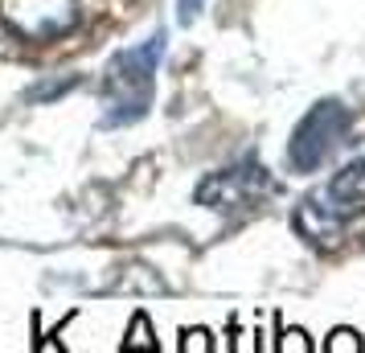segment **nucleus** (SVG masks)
Wrapping results in <instances>:
<instances>
[{"label":"nucleus","instance_id":"obj_2","mask_svg":"<svg viewBox=\"0 0 365 353\" xmlns=\"http://www.w3.org/2000/svg\"><path fill=\"white\" fill-rule=\"evenodd\" d=\"M365 210V156L349 160L341 173H332L324 189L308 193L296 205V230L312 238L316 247H341L349 222Z\"/></svg>","mask_w":365,"mask_h":353},{"label":"nucleus","instance_id":"obj_3","mask_svg":"<svg viewBox=\"0 0 365 353\" xmlns=\"http://www.w3.org/2000/svg\"><path fill=\"white\" fill-rule=\"evenodd\" d=\"M353 116L341 99H320L308 116L296 123L292 144H287V160L296 173H316V168L329 160L332 152L349 140Z\"/></svg>","mask_w":365,"mask_h":353},{"label":"nucleus","instance_id":"obj_4","mask_svg":"<svg viewBox=\"0 0 365 353\" xmlns=\"http://www.w3.org/2000/svg\"><path fill=\"white\" fill-rule=\"evenodd\" d=\"M83 17V0H0V21L25 41H58Z\"/></svg>","mask_w":365,"mask_h":353},{"label":"nucleus","instance_id":"obj_7","mask_svg":"<svg viewBox=\"0 0 365 353\" xmlns=\"http://www.w3.org/2000/svg\"><path fill=\"white\" fill-rule=\"evenodd\" d=\"M324 349H329V353H361V349H365V341H361V333H357V329L341 324V329H332V333H329Z\"/></svg>","mask_w":365,"mask_h":353},{"label":"nucleus","instance_id":"obj_8","mask_svg":"<svg viewBox=\"0 0 365 353\" xmlns=\"http://www.w3.org/2000/svg\"><path fill=\"white\" fill-rule=\"evenodd\" d=\"M279 353H312V341H308V333L304 329H283L279 345H275Z\"/></svg>","mask_w":365,"mask_h":353},{"label":"nucleus","instance_id":"obj_6","mask_svg":"<svg viewBox=\"0 0 365 353\" xmlns=\"http://www.w3.org/2000/svg\"><path fill=\"white\" fill-rule=\"evenodd\" d=\"M123 349H156V337H152V320L144 312H135L123 337Z\"/></svg>","mask_w":365,"mask_h":353},{"label":"nucleus","instance_id":"obj_1","mask_svg":"<svg viewBox=\"0 0 365 353\" xmlns=\"http://www.w3.org/2000/svg\"><path fill=\"white\" fill-rule=\"evenodd\" d=\"M165 29H156L152 37H144L140 46L119 50L107 70H103V123L107 128H123L135 119L148 116L152 95H156V70L165 58Z\"/></svg>","mask_w":365,"mask_h":353},{"label":"nucleus","instance_id":"obj_9","mask_svg":"<svg viewBox=\"0 0 365 353\" xmlns=\"http://www.w3.org/2000/svg\"><path fill=\"white\" fill-rule=\"evenodd\" d=\"M181 349L185 353H193V349H214V341H210V333H205V329H185L181 333Z\"/></svg>","mask_w":365,"mask_h":353},{"label":"nucleus","instance_id":"obj_5","mask_svg":"<svg viewBox=\"0 0 365 353\" xmlns=\"http://www.w3.org/2000/svg\"><path fill=\"white\" fill-rule=\"evenodd\" d=\"M271 189H275V181L267 177V168L255 165V160H242V165H234V168L210 173L197 185V202L217 210V214H230V210H250V205H259Z\"/></svg>","mask_w":365,"mask_h":353},{"label":"nucleus","instance_id":"obj_10","mask_svg":"<svg viewBox=\"0 0 365 353\" xmlns=\"http://www.w3.org/2000/svg\"><path fill=\"white\" fill-rule=\"evenodd\" d=\"M201 4H205V0H177V17H181V25H189V21L197 17Z\"/></svg>","mask_w":365,"mask_h":353}]
</instances>
